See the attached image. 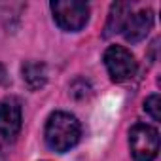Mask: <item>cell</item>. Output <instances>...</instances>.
Masks as SVG:
<instances>
[{
    "mask_svg": "<svg viewBox=\"0 0 161 161\" xmlns=\"http://www.w3.org/2000/svg\"><path fill=\"white\" fill-rule=\"evenodd\" d=\"M46 144L59 153L68 152L80 142L82 136V125L78 118L68 112H53L46 121Z\"/></svg>",
    "mask_w": 161,
    "mask_h": 161,
    "instance_id": "obj_1",
    "label": "cell"
},
{
    "mask_svg": "<svg viewBox=\"0 0 161 161\" xmlns=\"http://www.w3.org/2000/svg\"><path fill=\"white\" fill-rule=\"evenodd\" d=\"M51 14L55 23L66 32L82 31L89 21V6L80 0H53Z\"/></svg>",
    "mask_w": 161,
    "mask_h": 161,
    "instance_id": "obj_2",
    "label": "cell"
},
{
    "mask_svg": "<svg viewBox=\"0 0 161 161\" xmlns=\"http://www.w3.org/2000/svg\"><path fill=\"white\" fill-rule=\"evenodd\" d=\"M129 148L135 161H153L159 152V133L152 125L136 123L129 131Z\"/></svg>",
    "mask_w": 161,
    "mask_h": 161,
    "instance_id": "obj_3",
    "label": "cell"
},
{
    "mask_svg": "<svg viewBox=\"0 0 161 161\" xmlns=\"http://www.w3.org/2000/svg\"><path fill=\"white\" fill-rule=\"evenodd\" d=\"M104 66L110 74V80L116 84H121V82H127V80L135 78L136 74V61H135V55L125 49L123 46H110L106 51H104Z\"/></svg>",
    "mask_w": 161,
    "mask_h": 161,
    "instance_id": "obj_4",
    "label": "cell"
},
{
    "mask_svg": "<svg viewBox=\"0 0 161 161\" xmlns=\"http://www.w3.org/2000/svg\"><path fill=\"white\" fill-rule=\"evenodd\" d=\"M21 104L15 97H8L0 101V138L4 142L15 140L21 131Z\"/></svg>",
    "mask_w": 161,
    "mask_h": 161,
    "instance_id": "obj_5",
    "label": "cell"
},
{
    "mask_svg": "<svg viewBox=\"0 0 161 161\" xmlns=\"http://www.w3.org/2000/svg\"><path fill=\"white\" fill-rule=\"evenodd\" d=\"M152 27H153V12L150 8H144V10L129 15L121 32H123V38L129 44H138L148 36Z\"/></svg>",
    "mask_w": 161,
    "mask_h": 161,
    "instance_id": "obj_6",
    "label": "cell"
},
{
    "mask_svg": "<svg viewBox=\"0 0 161 161\" xmlns=\"http://www.w3.org/2000/svg\"><path fill=\"white\" fill-rule=\"evenodd\" d=\"M23 82L31 91H38L46 86L47 82V68L40 61H25L21 66Z\"/></svg>",
    "mask_w": 161,
    "mask_h": 161,
    "instance_id": "obj_7",
    "label": "cell"
},
{
    "mask_svg": "<svg viewBox=\"0 0 161 161\" xmlns=\"http://www.w3.org/2000/svg\"><path fill=\"white\" fill-rule=\"evenodd\" d=\"M131 15V4L127 2H114L110 6V14H108V19H106V25H104V38H110L118 32L123 31L127 19Z\"/></svg>",
    "mask_w": 161,
    "mask_h": 161,
    "instance_id": "obj_8",
    "label": "cell"
},
{
    "mask_svg": "<svg viewBox=\"0 0 161 161\" xmlns=\"http://www.w3.org/2000/svg\"><path fill=\"white\" fill-rule=\"evenodd\" d=\"M159 108H161V99H159V95L157 93H153V95H150L146 101H144V110L155 119V121H159L161 119V112H159Z\"/></svg>",
    "mask_w": 161,
    "mask_h": 161,
    "instance_id": "obj_9",
    "label": "cell"
},
{
    "mask_svg": "<svg viewBox=\"0 0 161 161\" xmlns=\"http://www.w3.org/2000/svg\"><path fill=\"white\" fill-rule=\"evenodd\" d=\"M8 82V74H6V68L4 64H0V84H6Z\"/></svg>",
    "mask_w": 161,
    "mask_h": 161,
    "instance_id": "obj_10",
    "label": "cell"
},
{
    "mask_svg": "<svg viewBox=\"0 0 161 161\" xmlns=\"http://www.w3.org/2000/svg\"><path fill=\"white\" fill-rule=\"evenodd\" d=\"M0 161H6V159H4V155H2V153H0Z\"/></svg>",
    "mask_w": 161,
    "mask_h": 161,
    "instance_id": "obj_11",
    "label": "cell"
}]
</instances>
